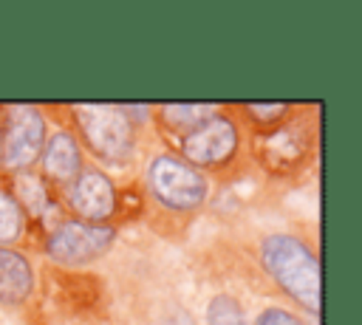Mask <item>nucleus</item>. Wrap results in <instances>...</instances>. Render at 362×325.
Instances as JSON below:
<instances>
[{"label": "nucleus", "mask_w": 362, "mask_h": 325, "mask_svg": "<svg viewBox=\"0 0 362 325\" xmlns=\"http://www.w3.org/2000/svg\"><path fill=\"white\" fill-rule=\"evenodd\" d=\"M218 107H221L218 102H195V105H189V102H184V105L173 102V105H156V107H150V122H153V127L158 133V141H173V138L184 136V133L195 130L201 122H206Z\"/></svg>", "instance_id": "nucleus-13"}, {"label": "nucleus", "mask_w": 362, "mask_h": 325, "mask_svg": "<svg viewBox=\"0 0 362 325\" xmlns=\"http://www.w3.org/2000/svg\"><path fill=\"white\" fill-rule=\"evenodd\" d=\"M119 240V229L110 223H88L76 218H59L42 237L40 254L54 268H88L107 257Z\"/></svg>", "instance_id": "nucleus-7"}, {"label": "nucleus", "mask_w": 362, "mask_h": 325, "mask_svg": "<svg viewBox=\"0 0 362 325\" xmlns=\"http://www.w3.org/2000/svg\"><path fill=\"white\" fill-rule=\"evenodd\" d=\"M3 181H6V187L11 189V195L17 198V203L25 209V215L31 218V223L40 229V235H45L59 218H65L59 198L51 192V187H48L34 170L6 175Z\"/></svg>", "instance_id": "nucleus-11"}, {"label": "nucleus", "mask_w": 362, "mask_h": 325, "mask_svg": "<svg viewBox=\"0 0 362 325\" xmlns=\"http://www.w3.org/2000/svg\"><path fill=\"white\" fill-rule=\"evenodd\" d=\"M85 164L88 161H85V153H82L76 136L71 133L68 124H59L57 130L48 133L42 153L34 164V172L51 187V192L57 198H62V192L76 181V175L82 172Z\"/></svg>", "instance_id": "nucleus-10"}, {"label": "nucleus", "mask_w": 362, "mask_h": 325, "mask_svg": "<svg viewBox=\"0 0 362 325\" xmlns=\"http://www.w3.org/2000/svg\"><path fill=\"white\" fill-rule=\"evenodd\" d=\"M141 184L119 187L110 172H105L96 164H85L76 181L62 192L59 203L68 218L88 220V223H110L122 229L124 223L139 220L147 212V203H133V198H141Z\"/></svg>", "instance_id": "nucleus-6"}, {"label": "nucleus", "mask_w": 362, "mask_h": 325, "mask_svg": "<svg viewBox=\"0 0 362 325\" xmlns=\"http://www.w3.org/2000/svg\"><path fill=\"white\" fill-rule=\"evenodd\" d=\"M204 325H249V319L232 291H215L204 305Z\"/></svg>", "instance_id": "nucleus-16"}, {"label": "nucleus", "mask_w": 362, "mask_h": 325, "mask_svg": "<svg viewBox=\"0 0 362 325\" xmlns=\"http://www.w3.org/2000/svg\"><path fill=\"white\" fill-rule=\"evenodd\" d=\"M65 116L82 153L96 158V167L127 170L141 150L144 124L150 122L147 105H57Z\"/></svg>", "instance_id": "nucleus-2"}, {"label": "nucleus", "mask_w": 362, "mask_h": 325, "mask_svg": "<svg viewBox=\"0 0 362 325\" xmlns=\"http://www.w3.org/2000/svg\"><path fill=\"white\" fill-rule=\"evenodd\" d=\"M249 260L260 277L291 302L294 311L320 319V246L300 229L272 226L249 237Z\"/></svg>", "instance_id": "nucleus-1"}, {"label": "nucleus", "mask_w": 362, "mask_h": 325, "mask_svg": "<svg viewBox=\"0 0 362 325\" xmlns=\"http://www.w3.org/2000/svg\"><path fill=\"white\" fill-rule=\"evenodd\" d=\"M6 178V172H3V124H0V181Z\"/></svg>", "instance_id": "nucleus-18"}, {"label": "nucleus", "mask_w": 362, "mask_h": 325, "mask_svg": "<svg viewBox=\"0 0 362 325\" xmlns=\"http://www.w3.org/2000/svg\"><path fill=\"white\" fill-rule=\"evenodd\" d=\"M3 124V172L34 170L48 138V110L40 105H0Z\"/></svg>", "instance_id": "nucleus-8"}, {"label": "nucleus", "mask_w": 362, "mask_h": 325, "mask_svg": "<svg viewBox=\"0 0 362 325\" xmlns=\"http://www.w3.org/2000/svg\"><path fill=\"white\" fill-rule=\"evenodd\" d=\"M141 189L147 206L158 209L161 218H173L181 223L204 212L212 198V181L167 147H158L147 155Z\"/></svg>", "instance_id": "nucleus-4"}, {"label": "nucleus", "mask_w": 362, "mask_h": 325, "mask_svg": "<svg viewBox=\"0 0 362 325\" xmlns=\"http://www.w3.org/2000/svg\"><path fill=\"white\" fill-rule=\"evenodd\" d=\"M37 268L23 249L0 246V308L23 311L37 297Z\"/></svg>", "instance_id": "nucleus-12"}, {"label": "nucleus", "mask_w": 362, "mask_h": 325, "mask_svg": "<svg viewBox=\"0 0 362 325\" xmlns=\"http://www.w3.org/2000/svg\"><path fill=\"white\" fill-rule=\"evenodd\" d=\"M48 300L62 317L90 319L105 311L107 285L88 268H48Z\"/></svg>", "instance_id": "nucleus-9"}, {"label": "nucleus", "mask_w": 362, "mask_h": 325, "mask_svg": "<svg viewBox=\"0 0 362 325\" xmlns=\"http://www.w3.org/2000/svg\"><path fill=\"white\" fill-rule=\"evenodd\" d=\"M246 136V161L272 184H297L320 155V107L300 105L294 116L263 133Z\"/></svg>", "instance_id": "nucleus-3"}, {"label": "nucleus", "mask_w": 362, "mask_h": 325, "mask_svg": "<svg viewBox=\"0 0 362 325\" xmlns=\"http://www.w3.org/2000/svg\"><path fill=\"white\" fill-rule=\"evenodd\" d=\"M161 147L173 150L189 167L204 172L209 181L212 178L229 181L246 164V136H243L238 119L232 116L229 105H221L195 130H189L173 141H161Z\"/></svg>", "instance_id": "nucleus-5"}, {"label": "nucleus", "mask_w": 362, "mask_h": 325, "mask_svg": "<svg viewBox=\"0 0 362 325\" xmlns=\"http://www.w3.org/2000/svg\"><path fill=\"white\" fill-rule=\"evenodd\" d=\"M300 105L294 102H235L229 105L232 116L238 119L243 133H263L277 124H283L288 116H294Z\"/></svg>", "instance_id": "nucleus-15"}, {"label": "nucleus", "mask_w": 362, "mask_h": 325, "mask_svg": "<svg viewBox=\"0 0 362 325\" xmlns=\"http://www.w3.org/2000/svg\"><path fill=\"white\" fill-rule=\"evenodd\" d=\"M249 325H314L308 317H303L300 311H294L291 305H280V302H269L263 305Z\"/></svg>", "instance_id": "nucleus-17"}, {"label": "nucleus", "mask_w": 362, "mask_h": 325, "mask_svg": "<svg viewBox=\"0 0 362 325\" xmlns=\"http://www.w3.org/2000/svg\"><path fill=\"white\" fill-rule=\"evenodd\" d=\"M40 229L31 223L25 209L17 203L6 181H0V246L11 249H40Z\"/></svg>", "instance_id": "nucleus-14"}]
</instances>
